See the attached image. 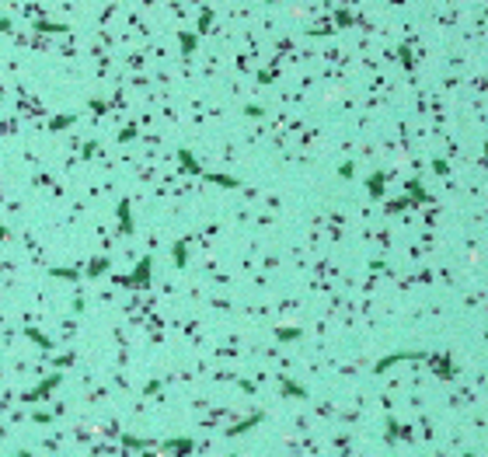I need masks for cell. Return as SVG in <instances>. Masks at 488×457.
I'll return each instance as SVG.
<instances>
[{"instance_id": "7a4b0ae2", "label": "cell", "mask_w": 488, "mask_h": 457, "mask_svg": "<svg viewBox=\"0 0 488 457\" xmlns=\"http://www.w3.org/2000/svg\"><path fill=\"white\" fill-rule=\"evenodd\" d=\"M429 353H422V349H401V353H390V356H384V359H377V374H384V370H390L394 363H419V359H426Z\"/></svg>"}, {"instance_id": "484cf974", "label": "cell", "mask_w": 488, "mask_h": 457, "mask_svg": "<svg viewBox=\"0 0 488 457\" xmlns=\"http://www.w3.org/2000/svg\"><path fill=\"white\" fill-rule=\"evenodd\" d=\"M275 335L283 338V342H290V338H300V328H279Z\"/></svg>"}, {"instance_id": "5bb4252c", "label": "cell", "mask_w": 488, "mask_h": 457, "mask_svg": "<svg viewBox=\"0 0 488 457\" xmlns=\"http://www.w3.org/2000/svg\"><path fill=\"white\" fill-rule=\"evenodd\" d=\"M122 447H126V450H147V447H154V440H140V437H133V433H126V437H122Z\"/></svg>"}, {"instance_id": "30bf717a", "label": "cell", "mask_w": 488, "mask_h": 457, "mask_svg": "<svg viewBox=\"0 0 488 457\" xmlns=\"http://www.w3.org/2000/svg\"><path fill=\"white\" fill-rule=\"evenodd\" d=\"M279 384H283V395L286 398H307V387L296 384V380H290L286 374H279Z\"/></svg>"}, {"instance_id": "2e32d148", "label": "cell", "mask_w": 488, "mask_h": 457, "mask_svg": "<svg viewBox=\"0 0 488 457\" xmlns=\"http://www.w3.org/2000/svg\"><path fill=\"white\" fill-rule=\"evenodd\" d=\"M77 272H80V269H70V265H66V269H63V265H53V269H49V276H56V279H74V283H77Z\"/></svg>"}, {"instance_id": "4fadbf2b", "label": "cell", "mask_w": 488, "mask_h": 457, "mask_svg": "<svg viewBox=\"0 0 488 457\" xmlns=\"http://www.w3.org/2000/svg\"><path fill=\"white\" fill-rule=\"evenodd\" d=\"M25 335H28V338H32V342H35V346H39V349H42V353H53V346H56V342H49V338H45V335H42V332H39V328H25Z\"/></svg>"}, {"instance_id": "7c38bea8", "label": "cell", "mask_w": 488, "mask_h": 457, "mask_svg": "<svg viewBox=\"0 0 488 457\" xmlns=\"http://www.w3.org/2000/svg\"><path fill=\"white\" fill-rule=\"evenodd\" d=\"M160 447L164 450H178V454H192V440L189 437H171V440H164Z\"/></svg>"}, {"instance_id": "e0dca14e", "label": "cell", "mask_w": 488, "mask_h": 457, "mask_svg": "<svg viewBox=\"0 0 488 457\" xmlns=\"http://www.w3.org/2000/svg\"><path fill=\"white\" fill-rule=\"evenodd\" d=\"M210 25H213V7H202V11H199V35H206Z\"/></svg>"}, {"instance_id": "ffe728a7", "label": "cell", "mask_w": 488, "mask_h": 457, "mask_svg": "<svg viewBox=\"0 0 488 457\" xmlns=\"http://www.w3.org/2000/svg\"><path fill=\"white\" fill-rule=\"evenodd\" d=\"M398 56H401V66H405V70H411V66H415V60H411V49H408V42H401V45H398Z\"/></svg>"}, {"instance_id": "ba28073f", "label": "cell", "mask_w": 488, "mask_h": 457, "mask_svg": "<svg viewBox=\"0 0 488 457\" xmlns=\"http://www.w3.org/2000/svg\"><path fill=\"white\" fill-rule=\"evenodd\" d=\"M432 363V374L436 377H443V380H450L453 377V363H450V356H426Z\"/></svg>"}, {"instance_id": "3957f363", "label": "cell", "mask_w": 488, "mask_h": 457, "mask_svg": "<svg viewBox=\"0 0 488 457\" xmlns=\"http://www.w3.org/2000/svg\"><path fill=\"white\" fill-rule=\"evenodd\" d=\"M59 380H63L59 374H49V377L39 380L32 391H25V395H21V401H42V398H49V395H53V391L59 387Z\"/></svg>"}, {"instance_id": "d6a6232c", "label": "cell", "mask_w": 488, "mask_h": 457, "mask_svg": "<svg viewBox=\"0 0 488 457\" xmlns=\"http://www.w3.org/2000/svg\"><path fill=\"white\" fill-rule=\"evenodd\" d=\"M160 391V380H147V387H143V395H157Z\"/></svg>"}, {"instance_id": "7402d4cb", "label": "cell", "mask_w": 488, "mask_h": 457, "mask_svg": "<svg viewBox=\"0 0 488 457\" xmlns=\"http://www.w3.org/2000/svg\"><path fill=\"white\" fill-rule=\"evenodd\" d=\"M105 269H108V259H95L91 265H87V276H101Z\"/></svg>"}, {"instance_id": "9a60e30c", "label": "cell", "mask_w": 488, "mask_h": 457, "mask_svg": "<svg viewBox=\"0 0 488 457\" xmlns=\"http://www.w3.org/2000/svg\"><path fill=\"white\" fill-rule=\"evenodd\" d=\"M178 42H181V53L189 56V53H195V45H199V32H181Z\"/></svg>"}, {"instance_id": "f1b7e54d", "label": "cell", "mask_w": 488, "mask_h": 457, "mask_svg": "<svg viewBox=\"0 0 488 457\" xmlns=\"http://www.w3.org/2000/svg\"><path fill=\"white\" fill-rule=\"evenodd\" d=\"M405 206H411L408 199H394V202H387V213H398V210H405Z\"/></svg>"}, {"instance_id": "d6986e66", "label": "cell", "mask_w": 488, "mask_h": 457, "mask_svg": "<svg viewBox=\"0 0 488 457\" xmlns=\"http://www.w3.org/2000/svg\"><path fill=\"white\" fill-rule=\"evenodd\" d=\"M35 32H53V35H59V32H66V25H59V21H39Z\"/></svg>"}, {"instance_id": "9c48e42d", "label": "cell", "mask_w": 488, "mask_h": 457, "mask_svg": "<svg viewBox=\"0 0 488 457\" xmlns=\"http://www.w3.org/2000/svg\"><path fill=\"white\" fill-rule=\"evenodd\" d=\"M171 255H175V269H185L189 265V238H178L171 244Z\"/></svg>"}, {"instance_id": "277c9868", "label": "cell", "mask_w": 488, "mask_h": 457, "mask_svg": "<svg viewBox=\"0 0 488 457\" xmlns=\"http://www.w3.org/2000/svg\"><path fill=\"white\" fill-rule=\"evenodd\" d=\"M115 217H119V234L129 238V234H133V199H119Z\"/></svg>"}, {"instance_id": "ac0fdd59", "label": "cell", "mask_w": 488, "mask_h": 457, "mask_svg": "<svg viewBox=\"0 0 488 457\" xmlns=\"http://www.w3.org/2000/svg\"><path fill=\"white\" fill-rule=\"evenodd\" d=\"M202 178L216 181V185H223V189H237V185H241V181H237V178H230V175H202Z\"/></svg>"}, {"instance_id": "6da1fadb", "label": "cell", "mask_w": 488, "mask_h": 457, "mask_svg": "<svg viewBox=\"0 0 488 457\" xmlns=\"http://www.w3.org/2000/svg\"><path fill=\"white\" fill-rule=\"evenodd\" d=\"M150 265H154V262L143 255V259L136 262V269H133L129 276H115V283L119 286H129V290H147V286H150Z\"/></svg>"}, {"instance_id": "d4e9b609", "label": "cell", "mask_w": 488, "mask_h": 457, "mask_svg": "<svg viewBox=\"0 0 488 457\" xmlns=\"http://www.w3.org/2000/svg\"><path fill=\"white\" fill-rule=\"evenodd\" d=\"M244 116H248V119H262L265 108H262V105H244Z\"/></svg>"}, {"instance_id": "836d02e7", "label": "cell", "mask_w": 488, "mask_h": 457, "mask_svg": "<svg viewBox=\"0 0 488 457\" xmlns=\"http://www.w3.org/2000/svg\"><path fill=\"white\" fill-rule=\"evenodd\" d=\"M338 175H342V178H352V164H349V161H345V164L338 168Z\"/></svg>"}, {"instance_id": "cb8c5ba5", "label": "cell", "mask_w": 488, "mask_h": 457, "mask_svg": "<svg viewBox=\"0 0 488 457\" xmlns=\"http://www.w3.org/2000/svg\"><path fill=\"white\" fill-rule=\"evenodd\" d=\"M74 122V116H56V119H49V129H66Z\"/></svg>"}, {"instance_id": "52a82bcc", "label": "cell", "mask_w": 488, "mask_h": 457, "mask_svg": "<svg viewBox=\"0 0 488 457\" xmlns=\"http://www.w3.org/2000/svg\"><path fill=\"white\" fill-rule=\"evenodd\" d=\"M178 161H181V168H185V175H206V171L199 168V161L192 157V150H189V147H178Z\"/></svg>"}, {"instance_id": "f546056e", "label": "cell", "mask_w": 488, "mask_h": 457, "mask_svg": "<svg viewBox=\"0 0 488 457\" xmlns=\"http://www.w3.org/2000/svg\"><path fill=\"white\" fill-rule=\"evenodd\" d=\"M91 112H95V116H105V112H108V105H105V101H91Z\"/></svg>"}, {"instance_id": "4dcf8cb0", "label": "cell", "mask_w": 488, "mask_h": 457, "mask_svg": "<svg viewBox=\"0 0 488 457\" xmlns=\"http://www.w3.org/2000/svg\"><path fill=\"white\" fill-rule=\"evenodd\" d=\"M254 77H258V84H269V80L275 77V70H258V74H254Z\"/></svg>"}, {"instance_id": "44dd1931", "label": "cell", "mask_w": 488, "mask_h": 457, "mask_svg": "<svg viewBox=\"0 0 488 457\" xmlns=\"http://www.w3.org/2000/svg\"><path fill=\"white\" fill-rule=\"evenodd\" d=\"M136 122H129V126H122V129H119V143H129V140H136Z\"/></svg>"}, {"instance_id": "4316f807", "label": "cell", "mask_w": 488, "mask_h": 457, "mask_svg": "<svg viewBox=\"0 0 488 457\" xmlns=\"http://www.w3.org/2000/svg\"><path fill=\"white\" fill-rule=\"evenodd\" d=\"M432 171H436V175H450V164L443 157H436V161H432Z\"/></svg>"}, {"instance_id": "1f68e13d", "label": "cell", "mask_w": 488, "mask_h": 457, "mask_svg": "<svg viewBox=\"0 0 488 457\" xmlns=\"http://www.w3.org/2000/svg\"><path fill=\"white\" fill-rule=\"evenodd\" d=\"M70 363H77V353H66V356L56 359V367H70Z\"/></svg>"}, {"instance_id": "8fae6325", "label": "cell", "mask_w": 488, "mask_h": 457, "mask_svg": "<svg viewBox=\"0 0 488 457\" xmlns=\"http://www.w3.org/2000/svg\"><path fill=\"white\" fill-rule=\"evenodd\" d=\"M384 181H387V175H384V171H377V175H370V178H366V189H370L373 202H380V196H384Z\"/></svg>"}, {"instance_id": "5b68a950", "label": "cell", "mask_w": 488, "mask_h": 457, "mask_svg": "<svg viewBox=\"0 0 488 457\" xmlns=\"http://www.w3.org/2000/svg\"><path fill=\"white\" fill-rule=\"evenodd\" d=\"M262 419H265V416H262V412H251V416H248V419H241L237 426H227V429H223V437H230V440H234V437H241V433H248L251 426H258Z\"/></svg>"}, {"instance_id": "8992f818", "label": "cell", "mask_w": 488, "mask_h": 457, "mask_svg": "<svg viewBox=\"0 0 488 457\" xmlns=\"http://www.w3.org/2000/svg\"><path fill=\"white\" fill-rule=\"evenodd\" d=\"M408 196H411V206H422V202H436V199L422 189V178H411L408 181Z\"/></svg>"}, {"instance_id": "83f0119b", "label": "cell", "mask_w": 488, "mask_h": 457, "mask_svg": "<svg viewBox=\"0 0 488 457\" xmlns=\"http://www.w3.org/2000/svg\"><path fill=\"white\" fill-rule=\"evenodd\" d=\"M335 21H338V28H349V25H352V14H349V11H338V14H335Z\"/></svg>"}, {"instance_id": "603a6c76", "label": "cell", "mask_w": 488, "mask_h": 457, "mask_svg": "<svg viewBox=\"0 0 488 457\" xmlns=\"http://www.w3.org/2000/svg\"><path fill=\"white\" fill-rule=\"evenodd\" d=\"M398 433H401V422H398V419H387V443H394Z\"/></svg>"}]
</instances>
